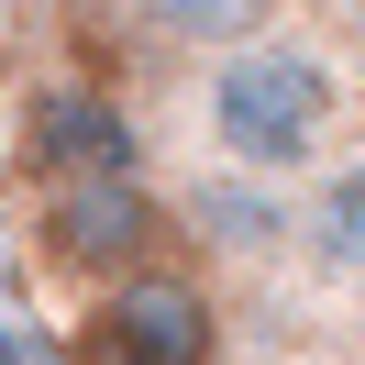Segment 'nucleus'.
<instances>
[{"label":"nucleus","instance_id":"6","mask_svg":"<svg viewBox=\"0 0 365 365\" xmlns=\"http://www.w3.org/2000/svg\"><path fill=\"white\" fill-rule=\"evenodd\" d=\"M299 266L310 288L332 299H365V155H332L321 178H299Z\"/></svg>","mask_w":365,"mask_h":365},{"label":"nucleus","instance_id":"2","mask_svg":"<svg viewBox=\"0 0 365 365\" xmlns=\"http://www.w3.org/2000/svg\"><path fill=\"white\" fill-rule=\"evenodd\" d=\"M89 354H111V365H222V310H210L200 277L133 266V277H111V299H100Z\"/></svg>","mask_w":365,"mask_h":365},{"label":"nucleus","instance_id":"3","mask_svg":"<svg viewBox=\"0 0 365 365\" xmlns=\"http://www.w3.org/2000/svg\"><path fill=\"white\" fill-rule=\"evenodd\" d=\"M166 210L144 200V178H45V244L67 266H155Z\"/></svg>","mask_w":365,"mask_h":365},{"label":"nucleus","instance_id":"1","mask_svg":"<svg viewBox=\"0 0 365 365\" xmlns=\"http://www.w3.org/2000/svg\"><path fill=\"white\" fill-rule=\"evenodd\" d=\"M188 122H200L210 166L266 178V188H299V178H321L332 144H343V67H332V45L266 23L255 45H232V56L200 67Z\"/></svg>","mask_w":365,"mask_h":365},{"label":"nucleus","instance_id":"4","mask_svg":"<svg viewBox=\"0 0 365 365\" xmlns=\"http://www.w3.org/2000/svg\"><path fill=\"white\" fill-rule=\"evenodd\" d=\"M23 155L45 178H133V122L111 111V89H34L23 100Z\"/></svg>","mask_w":365,"mask_h":365},{"label":"nucleus","instance_id":"5","mask_svg":"<svg viewBox=\"0 0 365 365\" xmlns=\"http://www.w3.org/2000/svg\"><path fill=\"white\" fill-rule=\"evenodd\" d=\"M178 210H188V232H200L210 255H232V266H266V255H288V244H299V188L232 178V166H200Z\"/></svg>","mask_w":365,"mask_h":365},{"label":"nucleus","instance_id":"7","mask_svg":"<svg viewBox=\"0 0 365 365\" xmlns=\"http://www.w3.org/2000/svg\"><path fill=\"white\" fill-rule=\"evenodd\" d=\"M122 11H133L144 23V45H166V56H232V45H255V34H266V11L277 0H122Z\"/></svg>","mask_w":365,"mask_h":365},{"label":"nucleus","instance_id":"8","mask_svg":"<svg viewBox=\"0 0 365 365\" xmlns=\"http://www.w3.org/2000/svg\"><path fill=\"white\" fill-rule=\"evenodd\" d=\"M332 23H343V34H354V45H365V0H332Z\"/></svg>","mask_w":365,"mask_h":365}]
</instances>
